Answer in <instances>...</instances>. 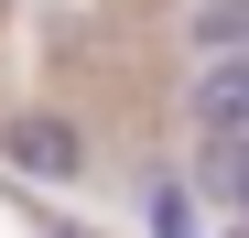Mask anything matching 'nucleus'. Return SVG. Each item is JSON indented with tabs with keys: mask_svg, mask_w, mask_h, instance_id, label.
I'll return each mask as SVG.
<instances>
[{
	"mask_svg": "<svg viewBox=\"0 0 249 238\" xmlns=\"http://www.w3.org/2000/svg\"><path fill=\"white\" fill-rule=\"evenodd\" d=\"M184 33H195V54H249V0H206Z\"/></svg>",
	"mask_w": 249,
	"mask_h": 238,
	"instance_id": "nucleus-4",
	"label": "nucleus"
},
{
	"mask_svg": "<svg viewBox=\"0 0 249 238\" xmlns=\"http://www.w3.org/2000/svg\"><path fill=\"white\" fill-rule=\"evenodd\" d=\"M0 152H11L22 173H44V184H65L76 163H87V152H76V130H65V119H11V130H0Z\"/></svg>",
	"mask_w": 249,
	"mask_h": 238,
	"instance_id": "nucleus-2",
	"label": "nucleus"
},
{
	"mask_svg": "<svg viewBox=\"0 0 249 238\" xmlns=\"http://www.w3.org/2000/svg\"><path fill=\"white\" fill-rule=\"evenodd\" d=\"M152 238H195V206H184V184H152Z\"/></svg>",
	"mask_w": 249,
	"mask_h": 238,
	"instance_id": "nucleus-5",
	"label": "nucleus"
},
{
	"mask_svg": "<svg viewBox=\"0 0 249 238\" xmlns=\"http://www.w3.org/2000/svg\"><path fill=\"white\" fill-rule=\"evenodd\" d=\"M184 119H195V130H238V141H249V54H206L195 87H184Z\"/></svg>",
	"mask_w": 249,
	"mask_h": 238,
	"instance_id": "nucleus-1",
	"label": "nucleus"
},
{
	"mask_svg": "<svg viewBox=\"0 0 249 238\" xmlns=\"http://www.w3.org/2000/svg\"><path fill=\"white\" fill-rule=\"evenodd\" d=\"M238 206H249V195H238Z\"/></svg>",
	"mask_w": 249,
	"mask_h": 238,
	"instance_id": "nucleus-6",
	"label": "nucleus"
},
{
	"mask_svg": "<svg viewBox=\"0 0 249 238\" xmlns=\"http://www.w3.org/2000/svg\"><path fill=\"white\" fill-rule=\"evenodd\" d=\"M195 184L206 195H249V141L238 130H195Z\"/></svg>",
	"mask_w": 249,
	"mask_h": 238,
	"instance_id": "nucleus-3",
	"label": "nucleus"
}]
</instances>
